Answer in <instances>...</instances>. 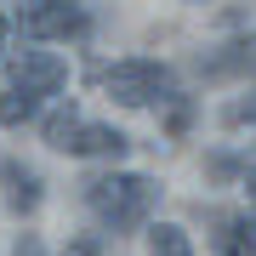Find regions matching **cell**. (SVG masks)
Wrapping results in <instances>:
<instances>
[{
	"mask_svg": "<svg viewBox=\"0 0 256 256\" xmlns=\"http://www.w3.org/2000/svg\"><path fill=\"white\" fill-rule=\"evenodd\" d=\"M131 148L126 131H114V126H92V120H80V126L68 131V142H63V154H80V160H120Z\"/></svg>",
	"mask_w": 256,
	"mask_h": 256,
	"instance_id": "obj_5",
	"label": "cell"
},
{
	"mask_svg": "<svg viewBox=\"0 0 256 256\" xmlns=\"http://www.w3.org/2000/svg\"><path fill=\"white\" fill-rule=\"evenodd\" d=\"M200 74L205 80H256V34H245V40H234V46L200 57Z\"/></svg>",
	"mask_w": 256,
	"mask_h": 256,
	"instance_id": "obj_6",
	"label": "cell"
},
{
	"mask_svg": "<svg viewBox=\"0 0 256 256\" xmlns=\"http://www.w3.org/2000/svg\"><path fill=\"white\" fill-rule=\"evenodd\" d=\"M18 23H23L28 40H74V34H86V18H80L74 0H34Z\"/></svg>",
	"mask_w": 256,
	"mask_h": 256,
	"instance_id": "obj_3",
	"label": "cell"
},
{
	"mask_svg": "<svg viewBox=\"0 0 256 256\" xmlns=\"http://www.w3.org/2000/svg\"><path fill=\"white\" fill-rule=\"evenodd\" d=\"M148 245H154V256H194L188 234L176 228V222H154V228H148Z\"/></svg>",
	"mask_w": 256,
	"mask_h": 256,
	"instance_id": "obj_10",
	"label": "cell"
},
{
	"mask_svg": "<svg viewBox=\"0 0 256 256\" xmlns=\"http://www.w3.org/2000/svg\"><path fill=\"white\" fill-rule=\"evenodd\" d=\"M210 256H256V216L250 210H222L216 216Z\"/></svg>",
	"mask_w": 256,
	"mask_h": 256,
	"instance_id": "obj_7",
	"label": "cell"
},
{
	"mask_svg": "<svg viewBox=\"0 0 256 256\" xmlns=\"http://www.w3.org/2000/svg\"><path fill=\"white\" fill-rule=\"evenodd\" d=\"M74 126H80V114H74V102H68V108H57L52 120H46V142L57 148V154H63V142H68V131Z\"/></svg>",
	"mask_w": 256,
	"mask_h": 256,
	"instance_id": "obj_11",
	"label": "cell"
},
{
	"mask_svg": "<svg viewBox=\"0 0 256 256\" xmlns=\"http://www.w3.org/2000/svg\"><path fill=\"white\" fill-rule=\"evenodd\" d=\"M40 114V97H28L23 86H6L0 92V126H23V120Z\"/></svg>",
	"mask_w": 256,
	"mask_h": 256,
	"instance_id": "obj_9",
	"label": "cell"
},
{
	"mask_svg": "<svg viewBox=\"0 0 256 256\" xmlns=\"http://www.w3.org/2000/svg\"><path fill=\"white\" fill-rule=\"evenodd\" d=\"M12 256H46V245H40V239H23V245L12 250Z\"/></svg>",
	"mask_w": 256,
	"mask_h": 256,
	"instance_id": "obj_12",
	"label": "cell"
},
{
	"mask_svg": "<svg viewBox=\"0 0 256 256\" xmlns=\"http://www.w3.org/2000/svg\"><path fill=\"white\" fill-rule=\"evenodd\" d=\"M245 188H250V210H256V171H245Z\"/></svg>",
	"mask_w": 256,
	"mask_h": 256,
	"instance_id": "obj_13",
	"label": "cell"
},
{
	"mask_svg": "<svg viewBox=\"0 0 256 256\" xmlns=\"http://www.w3.org/2000/svg\"><path fill=\"white\" fill-rule=\"evenodd\" d=\"M102 92H108L120 108H154V102L176 97V74L154 63V57H126V63L102 68Z\"/></svg>",
	"mask_w": 256,
	"mask_h": 256,
	"instance_id": "obj_2",
	"label": "cell"
},
{
	"mask_svg": "<svg viewBox=\"0 0 256 256\" xmlns=\"http://www.w3.org/2000/svg\"><path fill=\"white\" fill-rule=\"evenodd\" d=\"M0 182H6V205L18 210V216H34V210H40V200H46V194H40L46 182H40V171H34V165L6 160V165H0Z\"/></svg>",
	"mask_w": 256,
	"mask_h": 256,
	"instance_id": "obj_8",
	"label": "cell"
},
{
	"mask_svg": "<svg viewBox=\"0 0 256 256\" xmlns=\"http://www.w3.org/2000/svg\"><path fill=\"white\" fill-rule=\"evenodd\" d=\"M0 63H6V18H0Z\"/></svg>",
	"mask_w": 256,
	"mask_h": 256,
	"instance_id": "obj_14",
	"label": "cell"
},
{
	"mask_svg": "<svg viewBox=\"0 0 256 256\" xmlns=\"http://www.w3.org/2000/svg\"><path fill=\"white\" fill-rule=\"evenodd\" d=\"M12 86H23L28 97L46 102V97H57V92L68 86V63H63L57 52H23L18 63H12Z\"/></svg>",
	"mask_w": 256,
	"mask_h": 256,
	"instance_id": "obj_4",
	"label": "cell"
},
{
	"mask_svg": "<svg viewBox=\"0 0 256 256\" xmlns=\"http://www.w3.org/2000/svg\"><path fill=\"white\" fill-rule=\"evenodd\" d=\"M86 210L102 222L108 234H131L148 222V210L160 205V182L142 171H108V176H86L80 182Z\"/></svg>",
	"mask_w": 256,
	"mask_h": 256,
	"instance_id": "obj_1",
	"label": "cell"
}]
</instances>
